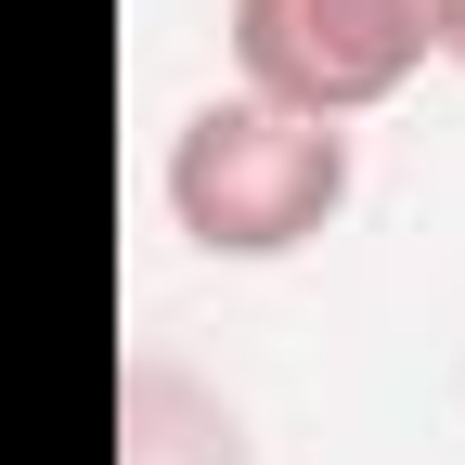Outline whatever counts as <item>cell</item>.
<instances>
[{
  "instance_id": "1",
  "label": "cell",
  "mask_w": 465,
  "mask_h": 465,
  "mask_svg": "<svg viewBox=\"0 0 465 465\" xmlns=\"http://www.w3.org/2000/svg\"><path fill=\"white\" fill-rule=\"evenodd\" d=\"M349 194V130L336 116H284V104H194L168 143V220L207 259H284L311 246Z\"/></svg>"
},
{
  "instance_id": "2",
  "label": "cell",
  "mask_w": 465,
  "mask_h": 465,
  "mask_svg": "<svg viewBox=\"0 0 465 465\" xmlns=\"http://www.w3.org/2000/svg\"><path fill=\"white\" fill-rule=\"evenodd\" d=\"M452 39V0H232V65L284 116H362Z\"/></svg>"
},
{
  "instance_id": "3",
  "label": "cell",
  "mask_w": 465,
  "mask_h": 465,
  "mask_svg": "<svg viewBox=\"0 0 465 465\" xmlns=\"http://www.w3.org/2000/svg\"><path fill=\"white\" fill-rule=\"evenodd\" d=\"M116 465H232V427L207 414V401L182 388V375H130L116 388Z\"/></svg>"
},
{
  "instance_id": "4",
  "label": "cell",
  "mask_w": 465,
  "mask_h": 465,
  "mask_svg": "<svg viewBox=\"0 0 465 465\" xmlns=\"http://www.w3.org/2000/svg\"><path fill=\"white\" fill-rule=\"evenodd\" d=\"M440 52H465V0H452V39H440Z\"/></svg>"
}]
</instances>
